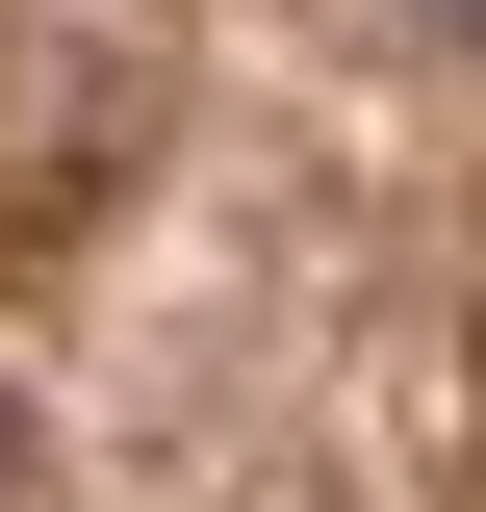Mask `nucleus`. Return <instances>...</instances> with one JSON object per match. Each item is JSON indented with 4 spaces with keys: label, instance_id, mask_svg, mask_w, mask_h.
Instances as JSON below:
<instances>
[{
    "label": "nucleus",
    "instance_id": "nucleus-1",
    "mask_svg": "<svg viewBox=\"0 0 486 512\" xmlns=\"http://www.w3.org/2000/svg\"><path fill=\"white\" fill-rule=\"evenodd\" d=\"M410 26H435V52H486V0H410Z\"/></svg>",
    "mask_w": 486,
    "mask_h": 512
},
{
    "label": "nucleus",
    "instance_id": "nucleus-2",
    "mask_svg": "<svg viewBox=\"0 0 486 512\" xmlns=\"http://www.w3.org/2000/svg\"><path fill=\"white\" fill-rule=\"evenodd\" d=\"M0 487H26V410H0Z\"/></svg>",
    "mask_w": 486,
    "mask_h": 512
}]
</instances>
